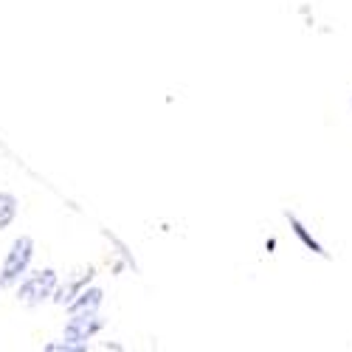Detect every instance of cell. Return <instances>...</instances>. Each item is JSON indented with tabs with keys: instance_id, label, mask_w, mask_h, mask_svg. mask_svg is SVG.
<instances>
[{
	"instance_id": "obj_1",
	"label": "cell",
	"mask_w": 352,
	"mask_h": 352,
	"mask_svg": "<svg viewBox=\"0 0 352 352\" xmlns=\"http://www.w3.org/2000/svg\"><path fill=\"white\" fill-rule=\"evenodd\" d=\"M34 256V240L32 237H20L12 243V251L6 254V262L0 268V287H12L28 268V262Z\"/></svg>"
},
{
	"instance_id": "obj_2",
	"label": "cell",
	"mask_w": 352,
	"mask_h": 352,
	"mask_svg": "<svg viewBox=\"0 0 352 352\" xmlns=\"http://www.w3.org/2000/svg\"><path fill=\"white\" fill-rule=\"evenodd\" d=\"M54 296H56V274L54 271L34 274L32 279H25L20 285V290H17V299L23 305H28V307H37V305H43V302H48Z\"/></svg>"
},
{
	"instance_id": "obj_3",
	"label": "cell",
	"mask_w": 352,
	"mask_h": 352,
	"mask_svg": "<svg viewBox=\"0 0 352 352\" xmlns=\"http://www.w3.org/2000/svg\"><path fill=\"white\" fill-rule=\"evenodd\" d=\"M102 330V318L94 313H71V321L65 324V341L71 344H85L91 336Z\"/></svg>"
},
{
	"instance_id": "obj_4",
	"label": "cell",
	"mask_w": 352,
	"mask_h": 352,
	"mask_svg": "<svg viewBox=\"0 0 352 352\" xmlns=\"http://www.w3.org/2000/svg\"><path fill=\"white\" fill-rule=\"evenodd\" d=\"M287 223H290V228H293V234H296V237L302 240V245H305L307 251H313L316 256H324V259L330 256V254L324 251V245H321V243H318V240L313 237V234L307 231V226H305V223H302V220H299L296 214H290V212H287Z\"/></svg>"
},
{
	"instance_id": "obj_5",
	"label": "cell",
	"mask_w": 352,
	"mask_h": 352,
	"mask_svg": "<svg viewBox=\"0 0 352 352\" xmlns=\"http://www.w3.org/2000/svg\"><path fill=\"white\" fill-rule=\"evenodd\" d=\"M102 296L104 293L99 290V287H91V290H82L79 296L68 305V310L71 313H94V310H99V305H102Z\"/></svg>"
},
{
	"instance_id": "obj_6",
	"label": "cell",
	"mask_w": 352,
	"mask_h": 352,
	"mask_svg": "<svg viewBox=\"0 0 352 352\" xmlns=\"http://www.w3.org/2000/svg\"><path fill=\"white\" fill-rule=\"evenodd\" d=\"M91 279H94V268H87V271H85L79 279L68 282V285H65L60 293H56L54 302H56V305H71V302L79 296V293H82V287H87V282H91Z\"/></svg>"
},
{
	"instance_id": "obj_7",
	"label": "cell",
	"mask_w": 352,
	"mask_h": 352,
	"mask_svg": "<svg viewBox=\"0 0 352 352\" xmlns=\"http://www.w3.org/2000/svg\"><path fill=\"white\" fill-rule=\"evenodd\" d=\"M14 217H17V197L9 192H0V231L9 228Z\"/></svg>"
},
{
	"instance_id": "obj_8",
	"label": "cell",
	"mask_w": 352,
	"mask_h": 352,
	"mask_svg": "<svg viewBox=\"0 0 352 352\" xmlns=\"http://www.w3.org/2000/svg\"><path fill=\"white\" fill-rule=\"evenodd\" d=\"M45 352H85V344H45Z\"/></svg>"
}]
</instances>
